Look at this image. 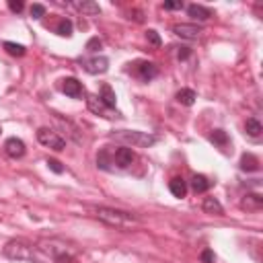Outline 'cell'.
<instances>
[{"mask_svg": "<svg viewBox=\"0 0 263 263\" xmlns=\"http://www.w3.org/2000/svg\"><path fill=\"white\" fill-rule=\"evenodd\" d=\"M3 253H5V257L13 259V261L52 263V261L39 251V247L31 245V243H27V240H23V238H13V240H9V243L5 245V249H3Z\"/></svg>", "mask_w": 263, "mask_h": 263, "instance_id": "1", "label": "cell"}, {"mask_svg": "<svg viewBox=\"0 0 263 263\" xmlns=\"http://www.w3.org/2000/svg\"><path fill=\"white\" fill-rule=\"evenodd\" d=\"M95 216L109 224V226H119V228H127V226H134V224H140V218L132 212H123V210H115V208H95L93 210Z\"/></svg>", "mask_w": 263, "mask_h": 263, "instance_id": "2", "label": "cell"}, {"mask_svg": "<svg viewBox=\"0 0 263 263\" xmlns=\"http://www.w3.org/2000/svg\"><path fill=\"white\" fill-rule=\"evenodd\" d=\"M111 138L125 142V144H132L136 148H150L157 144V136L146 134V132H138V129H119V132H113Z\"/></svg>", "mask_w": 263, "mask_h": 263, "instance_id": "3", "label": "cell"}, {"mask_svg": "<svg viewBox=\"0 0 263 263\" xmlns=\"http://www.w3.org/2000/svg\"><path fill=\"white\" fill-rule=\"evenodd\" d=\"M37 140H39V144H43V146H48L56 152H62L66 148V140L62 136H58L50 127H39L37 129Z\"/></svg>", "mask_w": 263, "mask_h": 263, "instance_id": "4", "label": "cell"}, {"mask_svg": "<svg viewBox=\"0 0 263 263\" xmlns=\"http://www.w3.org/2000/svg\"><path fill=\"white\" fill-rule=\"evenodd\" d=\"M86 105H89V109H91L93 113H97V115H103V117H107V119H113V117H121V113H119V111H113V109L105 107L97 95H89V97H86Z\"/></svg>", "mask_w": 263, "mask_h": 263, "instance_id": "5", "label": "cell"}, {"mask_svg": "<svg viewBox=\"0 0 263 263\" xmlns=\"http://www.w3.org/2000/svg\"><path fill=\"white\" fill-rule=\"evenodd\" d=\"M84 70L89 74H105L109 70V60L105 56H95V58H89V60H80Z\"/></svg>", "mask_w": 263, "mask_h": 263, "instance_id": "6", "label": "cell"}, {"mask_svg": "<svg viewBox=\"0 0 263 263\" xmlns=\"http://www.w3.org/2000/svg\"><path fill=\"white\" fill-rule=\"evenodd\" d=\"M134 66H136L134 72H136V76H138L142 82H150V80L157 78V74H159V68H157V64H152V62L140 60V62H136Z\"/></svg>", "mask_w": 263, "mask_h": 263, "instance_id": "7", "label": "cell"}, {"mask_svg": "<svg viewBox=\"0 0 263 263\" xmlns=\"http://www.w3.org/2000/svg\"><path fill=\"white\" fill-rule=\"evenodd\" d=\"M134 161H136V155H134V150L127 148V146H121V148H117V150L113 152V163H115L119 169L132 167V163H134Z\"/></svg>", "mask_w": 263, "mask_h": 263, "instance_id": "8", "label": "cell"}, {"mask_svg": "<svg viewBox=\"0 0 263 263\" xmlns=\"http://www.w3.org/2000/svg\"><path fill=\"white\" fill-rule=\"evenodd\" d=\"M173 33H175L177 37H181V39L193 41V39H200L202 27H200V25H187V23H181V25H175V27H173Z\"/></svg>", "mask_w": 263, "mask_h": 263, "instance_id": "9", "label": "cell"}, {"mask_svg": "<svg viewBox=\"0 0 263 263\" xmlns=\"http://www.w3.org/2000/svg\"><path fill=\"white\" fill-rule=\"evenodd\" d=\"M5 152H7V157H11V159H23L25 157V152H27V146H25V142L21 140V138H9L7 142H5Z\"/></svg>", "mask_w": 263, "mask_h": 263, "instance_id": "10", "label": "cell"}, {"mask_svg": "<svg viewBox=\"0 0 263 263\" xmlns=\"http://www.w3.org/2000/svg\"><path fill=\"white\" fill-rule=\"evenodd\" d=\"M60 91L64 93V95H68V97H72V99H78V97H82V93H84V89H82V84L76 80V78H64V80H60Z\"/></svg>", "mask_w": 263, "mask_h": 263, "instance_id": "11", "label": "cell"}, {"mask_svg": "<svg viewBox=\"0 0 263 263\" xmlns=\"http://www.w3.org/2000/svg\"><path fill=\"white\" fill-rule=\"evenodd\" d=\"M240 208L247 210V212H259L263 208V195H259V193H247L240 200Z\"/></svg>", "mask_w": 263, "mask_h": 263, "instance_id": "12", "label": "cell"}, {"mask_svg": "<svg viewBox=\"0 0 263 263\" xmlns=\"http://www.w3.org/2000/svg\"><path fill=\"white\" fill-rule=\"evenodd\" d=\"M187 15L202 23V21H208L212 17V11L208 7H204V5H189L187 7Z\"/></svg>", "mask_w": 263, "mask_h": 263, "instance_id": "13", "label": "cell"}, {"mask_svg": "<svg viewBox=\"0 0 263 263\" xmlns=\"http://www.w3.org/2000/svg\"><path fill=\"white\" fill-rule=\"evenodd\" d=\"M99 99H101V103H103L105 107H109V109H115L117 97H115V91H113L109 84H103V86H101V91H99Z\"/></svg>", "mask_w": 263, "mask_h": 263, "instance_id": "14", "label": "cell"}, {"mask_svg": "<svg viewBox=\"0 0 263 263\" xmlns=\"http://www.w3.org/2000/svg\"><path fill=\"white\" fill-rule=\"evenodd\" d=\"M169 189L175 198H185L187 195V181L183 177H173L169 181Z\"/></svg>", "mask_w": 263, "mask_h": 263, "instance_id": "15", "label": "cell"}, {"mask_svg": "<svg viewBox=\"0 0 263 263\" xmlns=\"http://www.w3.org/2000/svg\"><path fill=\"white\" fill-rule=\"evenodd\" d=\"M202 210L206 214H214V216H222L224 214V208H222V204L216 198H206L204 204H202Z\"/></svg>", "mask_w": 263, "mask_h": 263, "instance_id": "16", "label": "cell"}, {"mask_svg": "<svg viewBox=\"0 0 263 263\" xmlns=\"http://www.w3.org/2000/svg\"><path fill=\"white\" fill-rule=\"evenodd\" d=\"M240 169L247 171V173H253V171H259V159L251 152H245L240 157Z\"/></svg>", "mask_w": 263, "mask_h": 263, "instance_id": "17", "label": "cell"}, {"mask_svg": "<svg viewBox=\"0 0 263 263\" xmlns=\"http://www.w3.org/2000/svg\"><path fill=\"white\" fill-rule=\"evenodd\" d=\"M210 187H212V181L208 177H204V175H193L191 177V189L195 193H206Z\"/></svg>", "mask_w": 263, "mask_h": 263, "instance_id": "18", "label": "cell"}, {"mask_svg": "<svg viewBox=\"0 0 263 263\" xmlns=\"http://www.w3.org/2000/svg\"><path fill=\"white\" fill-rule=\"evenodd\" d=\"M210 142H214L218 148L226 150V146L230 144V138L224 129H212V134H210Z\"/></svg>", "mask_w": 263, "mask_h": 263, "instance_id": "19", "label": "cell"}, {"mask_svg": "<svg viewBox=\"0 0 263 263\" xmlns=\"http://www.w3.org/2000/svg\"><path fill=\"white\" fill-rule=\"evenodd\" d=\"M245 129H247V134H249L251 138H259L261 132H263V125H261V121H259L257 117H249L247 123H245Z\"/></svg>", "mask_w": 263, "mask_h": 263, "instance_id": "20", "label": "cell"}, {"mask_svg": "<svg viewBox=\"0 0 263 263\" xmlns=\"http://www.w3.org/2000/svg\"><path fill=\"white\" fill-rule=\"evenodd\" d=\"M175 99H177V103H181V105H185V107H191V105L195 103V93H193L191 89H181V91L175 95Z\"/></svg>", "mask_w": 263, "mask_h": 263, "instance_id": "21", "label": "cell"}, {"mask_svg": "<svg viewBox=\"0 0 263 263\" xmlns=\"http://www.w3.org/2000/svg\"><path fill=\"white\" fill-rule=\"evenodd\" d=\"M72 31H74V25H72L70 19H62V21L58 23V27H56V33H58L60 37H70Z\"/></svg>", "mask_w": 263, "mask_h": 263, "instance_id": "22", "label": "cell"}, {"mask_svg": "<svg viewBox=\"0 0 263 263\" xmlns=\"http://www.w3.org/2000/svg\"><path fill=\"white\" fill-rule=\"evenodd\" d=\"M78 9H80L84 15H89V17H99V15H101V7H99L97 3H93V0L78 5Z\"/></svg>", "mask_w": 263, "mask_h": 263, "instance_id": "23", "label": "cell"}, {"mask_svg": "<svg viewBox=\"0 0 263 263\" xmlns=\"http://www.w3.org/2000/svg\"><path fill=\"white\" fill-rule=\"evenodd\" d=\"M3 48L7 50V54H11V56H17V58H21V56H25V46H21V43H13V41H5L3 43Z\"/></svg>", "mask_w": 263, "mask_h": 263, "instance_id": "24", "label": "cell"}, {"mask_svg": "<svg viewBox=\"0 0 263 263\" xmlns=\"http://www.w3.org/2000/svg\"><path fill=\"white\" fill-rule=\"evenodd\" d=\"M111 163H113V157L109 159V152H107V150L103 148V150H101V152L97 155V165H99V167H101L103 171H111V167H109Z\"/></svg>", "mask_w": 263, "mask_h": 263, "instance_id": "25", "label": "cell"}, {"mask_svg": "<svg viewBox=\"0 0 263 263\" xmlns=\"http://www.w3.org/2000/svg\"><path fill=\"white\" fill-rule=\"evenodd\" d=\"M146 39H148V43H152L155 48H161V43H163L161 35H159L155 29H148V31H146Z\"/></svg>", "mask_w": 263, "mask_h": 263, "instance_id": "26", "label": "cell"}, {"mask_svg": "<svg viewBox=\"0 0 263 263\" xmlns=\"http://www.w3.org/2000/svg\"><path fill=\"white\" fill-rule=\"evenodd\" d=\"M29 13H31L33 19H41V17H46V7L35 3V5H31V11Z\"/></svg>", "mask_w": 263, "mask_h": 263, "instance_id": "27", "label": "cell"}, {"mask_svg": "<svg viewBox=\"0 0 263 263\" xmlns=\"http://www.w3.org/2000/svg\"><path fill=\"white\" fill-rule=\"evenodd\" d=\"M101 48H103V41L99 37H93V39L86 41V52H91V54L97 52V50H101Z\"/></svg>", "mask_w": 263, "mask_h": 263, "instance_id": "28", "label": "cell"}, {"mask_svg": "<svg viewBox=\"0 0 263 263\" xmlns=\"http://www.w3.org/2000/svg\"><path fill=\"white\" fill-rule=\"evenodd\" d=\"M54 263H76V259H74V255H70L68 251H64V253H60L54 259Z\"/></svg>", "mask_w": 263, "mask_h": 263, "instance_id": "29", "label": "cell"}, {"mask_svg": "<svg viewBox=\"0 0 263 263\" xmlns=\"http://www.w3.org/2000/svg\"><path fill=\"white\" fill-rule=\"evenodd\" d=\"M48 167H50L54 173H58V175L64 173V165H62L60 161H56V159H48Z\"/></svg>", "mask_w": 263, "mask_h": 263, "instance_id": "30", "label": "cell"}, {"mask_svg": "<svg viewBox=\"0 0 263 263\" xmlns=\"http://www.w3.org/2000/svg\"><path fill=\"white\" fill-rule=\"evenodd\" d=\"M9 9H11L13 13H23L25 3H23V0H9Z\"/></svg>", "mask_w": 263, "mask_h": 263, "instance_id": "31", "label": "cell"}, {"mask_svg": "<svg viewBox=\"0 0 263 263\" xmlns=\"http://www.w3.org/2000/svg\"><path fill=\"white\" fill-rule=\"evenodd\" d=\"M202 261H204V263H216V255H214V251H212V249L202 251Z\"/></svg>", "mask_w": 263, "mask_h": 263, "instance_id": "32", "label": "cell"}, {"mask_svg": "<svg viewBox=\"0 0 263 263\" xmlns=\"http://www.w3.org/2000/svg\"><path fill=\"white\" fill-rule=\"evenodd\" d=\"M189 56H191V48H187V46L177 48V58H179V60H187Z\"/></svg>", "mask_w": 263, "mask_h": 263, "instance_id": "33", "label": "cell"}, {"mask_svg": "<svg viewBox=\"0 0 263 263\" xmlns=\"http://www.w3.org/2000/svg\"><path fill=\"white\" fill-rule=\"evenodd\" d=\"M179 9H183V5L181 3H165V11H179Z\"/></svg>", "mask_w": 263, "mask_h": 263, "instance_id": "34", "label": "cell"}]
</instances>
